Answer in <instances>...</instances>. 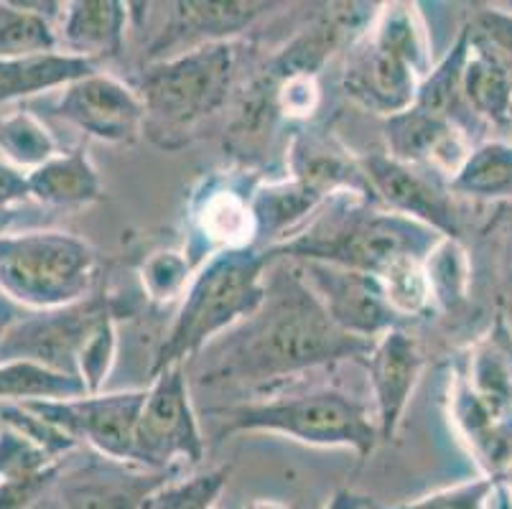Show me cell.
Masks as SVG:
<instances>
[{"instance_id": "cell-24", "label": "cell", "mask_w": 512, "mask_h": 509, "mask_svg": "<svg viewBox=\"0 0 512 509\" xmlns=\"http://www.w3.org/2000/svg\"><path fill=\"white\" fill-rule=\"evenodd\" d=\"M472 392L495 413H512V326L505 314L469 349L459 370Z\"/></svg>"}, {"instance_id": "cell-33", "label": "cell", "mask_w": 512, "mask_h": 509, "mask_svg": "<svg viewBox=\"0 0 512 509\" xmlns=\"http://www.w3.org/2000/svg\"><path fill=\"white\" fill-rule=\"evenodd\" d=\"M434 298V308L439 311H454L467 301L469 283H472V268H469L467 250L454 237H441L439 245L423 263Z\"/></svg>"}, {"instance_id": "cell-9", "label": "cell", "mask_w": 512, "mask_h": 509, "mask_svg": "<svg viewBox=\"0 0 512 509\" xmlns=\"http://www.w3.org/2000/svg\"><path fill=\"white\" fill-rule=\"evenodd\" d=\"M258 176L245 171L212 174L189 196V240L184 252L192 263L202 265L222 250L258 247L253 196Z\"/></svg>"}, {"instance_id": "cell-8", "label": "cell", "mask_w": 512, "mask_h": 509, "mask_svg": "<svg viewBox=\"0 0 512 509\" xmlns=\"http://www.w3.org/2000/svg\"><path fill=\"white\" fill-rule=\"evenodd\" d=\"M110 296L95 291L74 306L26 311L0 342V364L34 362L79 380V357L97 326L115 314Z\"/></svg>"}, {"instance_id": "cell-21", "label": "cell", "mask_w": 512, "mask_h": 509, "mask_svg": "<svg viewBox=\"0 0 512 509\" xmlns=\"http://www.w3.org/2000/svg\"><path fill=\"white\" fill-rule=\"evenodd\" d=\"M130 3L120 0H74L59 21V49L102 64L120 54L128 31Z\"/></svg>"}, {"instance_id": "cell-26", "label": "cell", "mask_w": 512, "mask_h": 509, "mask_svg": "<svg viewBox=\"0 0 512 509\" xmlns=\"http://www.w3.org/2000/svg\"><path fill=\"white\" fill-rule=\"evenodd\" d=\"M67 3L0 0V62L59 49V21Z\"/></svg>"}, {"instance_id": "cell-29", "label": "cell", "mask_w": 512, "mask_h": 509, "mask_svg": "<svg viewBox=\"0 0 512 509\" xmlns=\"http://www.w3.org/2000/svg\"><path fill=\"white\" fill-rule=\"evenodd\" d=\"M472 31V28H469ZM464 100L479 123L492 128H512V79L492 51L474 39L464 64Z\"/></svg>"}, {"instance_id": "cell-38", "label": "cell", "mask_w": 512, "mask_h": 509, "mask_svg": "<svg viewBox=\"0 0 512 509\" xmlns=\"http://www.w3.org/2000/svg\"><path fill=\"white\" fill-rule=\"evenodd\" d=\"M54 464H62V461L46 454L39 443L26 438L21 431L0 423V479L34 476Z\"/></svg>"}, {"instance_id": "cell-41", "label": "cell", "mask_w": 512, "mask_h": 509, "mask_svg": "<svg viewBox=\"0 0 512 509\" xmlns=\"http://www.w3.org/2000/svg\"><path fill=\"white\" fill-rule=\"evenodd\" d=\"M64 461L51 469L21 479H0V509H31L57 487L64 474Z\"/></svg>"}, {"instance_id": "cell-31", "label": "cell", "mask_w": 512, "mask_h": 509, "mask_svg": "<svg viewBox=\"0 0 512 509\" xmlns=\"http://www.w3.org/2000/svg\"><path fill=\"white\" fill-rule=\"evenodd\" d=\"M90 395L85 382L34 362L0 364V403L23 405L36 400H72Z\"/></svg>"}, {"instance_id": "cell-23", "label": "cell", "mask_w": 512, "mask_h": 509, "mask_svg": "<svg viewBox=\"0 0 512 509\" xmlns=\"http://www.w3.org/2000/svg\"><path fill=\"white\" fill-rule=\"evenodd\" d=\"M95 72H100V64L67 51L6 59L0 62V105L44 95V92H62L69 84Z\"/></svg>"}, {"instance_id": "cell-46", "label": "cell", "mask_w": 512, "mask_h": 509, "mask_svg": "<svg viewBox=\"0 0 512 509\" xmlns=\"http://www.w3.org/2000/svg\"><path fill=\"white\" fill-rule=\"evenodd\" d=\"M492 479H495L497 494H502V497H505L507 502H510V507H512V461L505 466V469L497 471Z\"/></svg>"}, {"instance_id": "cell-12", "label": "cell", "mask_w": 512, "mask_h": 509, "mask_svg": "<svg viewBox=\"0 0 512 509\" xmlns=\"http://www.w3.org/2000/svg\"><path fill=\"white\" fill-rule=\"evenodd\" d=\"M54 115L113 146H133L146 135V107L138 90L105 72L90 74L59 92Z\"/></svg>"}, {"instance_id": "cell-14", "label": "cell", "mask_w": 512, "mask_h": 509, "mask_svg": "<svg viewBox=\"0 0 512 509\" xmlns=\"http://www.w3.org/2000/svg\"><path fill=\"white\" fill-rule=\"evenodd\" d=\"M276 6L278 3H268V0H181V3H174L164 31L151 44L148 64L199 49V46L235 41Z\"/></svg>"}, {"instance_id": "cell-6", "label": "cell", "mask_w": 512, "mask_h": 509, "mask_svg": "<svg viewBox=\"0 0 512 509\" xmlns=\"http://www.w3.org/2000/svg\"><path fill=\"white\" fill-rule=\"evenodd\" d=\"M100 255L57 230L0 235V291L26 311L74 306L97 291Z\"/></svg>"}, {"instance_id": "cell-30", "label": "cell", "mask_w": 512, "mask_h": 509, "mask_svg": "<svg viewBox=\"0 0 512 509\" xmlns=\"http://www.w3.org/2000/svg\"><path fill=\"white\" fill-rule=\"evenodd\" d=\"M449 191L482 202L512 199V143L487 140L474 146L464 166L449 181Z\"/></svg>"}, {"instance_id": "cell-3", "label": "cell", "mask_w": 512, "mask_h": 509, "mask_svg": "<svg viewBox=\"0 0 512 509\" xmlns=\"http://www.w3.org/2000/svg\"><path fill=\"white\" fill-rule=\"evenodd\" d=\"M268 268L271 263L258 247L222 250L204 260L153 354L151 377L176 364H189L217 336L248 319L263 303Z\"/></svg>"}, {"instance_id": "cell-32", "label": "cell", "mask_w": 512, "mask_h": 509, "mask_svg": "<svg viewBox=\"0 0 512 509\" xmlns=\"http://www.w3.org/2000/svg\"><path fill=\"white\" fill-rule=\"evenodd\" d=\"M59 146L44 123L29 110H16L0 118V158L18 171H34L57 156Z\"/></svg>"}, {"instance_id": "cell-47", "label": "cell", "mask_w": 512, "mask_h": 509, "mask_svg": "<svg viewBox=\"0 0 512 509\" xmlns=\"http://www.w3.org/2000/svg\"><path fill=\"white\" fill-rule=\"evenodd\" d=\"M248 509H288V507H283V504H278V502H255V504H250Z\"/></svg>"}, {"instance_id": "cell-5", "label": "cell", "mask_w": 512, "mask_h": 509, "mask_svg": "<svg viewBox=\"0 0 512 509\" xmlns=\"http://www.w3.org/2000/svg\"><path fill=\"white\" fill-rule=\"evenodd\" d=\"M237 69V41L199 46L148 64L138 82V95L146 107V133L153 143L171 148V138H181L184 146V133H194L227 105Z\"/></svg>"}, {"instance_id": "cell-34", "label": "cell", "mask_w": 512, "mask_h": 509, "mask_svg": "<svg viewBox=\"0 0 512 509\" xmlns=\"http://www.w3.org/2000/svg\"><path fill=\"white\" fill-rule=\"evenodd\" d=\"M194 273L197 265L184 250H156L138 268L143 296L156 306L181 301Z\"/></svg>"}, {"instance_id": "cell-43", "label": "cell", "mask_w": 512, "mask_h": 509, "mask_svg": "<svg viewBox=\"0 0 512 509\" xmlns=\"http://www.w3.org/2000/svg\"><path fill=\"white\" fill-rule=\"evenodd\" d=\"M500 280H502V293H505V301L510 306L512 314V222L510 230H507L505 247H502V268H500Z\"/></svg>"}, {"instance_id": "cell-40", "label": "cell", "mask_w": 512, "mask_h": 509, "mask_svg": "<svg viewBox=\"0 0 512 509\" xmlns=\"http://www.w3.org/2000/svg\"><path fill=\"white\" fill-rule=\"evenodd\" d=\"M474 39L482 41L492 51L512 79V11H502L497 6H482L469 21Z\"/></svg>"}, {"instance_id": "cell-22", "label": "cell", "mask_w": 512, "mask_h": 509, "mask_svg": "<svg viewBox=\"0 0 512 509\" xmlns=\"http://www.w3.org/2000/svg\"><path fill=\"white\" fill-rule=\"evenodd\" d=\"M329 199L316 194L301 181L286 179L268 181L255 189L253 214L258 227V250L276 247L304 227Z\"/></svg>"}, {"instance_id": "cell-36", "label": "cell", "mask_w": 512, "mask_h": 509, "mask_svg": "<svg viewBox=\"0 0 512 509\" xmlns=\"http://www.w3.org/2000/svg\"><path fill=\"white\" fill-rule=\"evenodd\" d=\"M377 280H380L385 298H388L390 308H393L400 321L426 316L434 308L426 268H423L421 260H406V263L393 265L388 273H383Z\"/></svg>"}, {"instance_id": "cell-16", "label": "cell", "mask_w": 512, "mask_h": 509, "mask_svg": "<svg viewBox=\"0 0 512 509\" xmlns=\"http://www.w3.org/2000/svg\"><path fill=\"white\" fill-rule=\"evenodd\" d=\"M365 367L372 385V413L380 443L393 441L423 372V352L416 339L398 326L372 342Z\"/></svg>"}, {"instance_id": "cell-25", "label": "cell", "mask_w": 512, "mask_h": 509, "mask_svg": "<svg viewBox=\"0 0 512 509\" xmlns=\"http://www.w3.org/2000/svg\"><path fill=\"white\" fill-rule=\"evenodd\" d=\"M29 179V194L44 207H87L105 199L100 174L85 148L59 151L44 166L34 168Z\"/></svg>"}, {"instance_id": "cell-39", "label": "cell", "mask_w": 512, "mask_h": 509, "mask_svg": "<svg viewBox=\"0 0 512 509\" xmlns=\"http://www.w3.org/2000/svg\"><path fill=\"white\" fill-rule=\"evenodd\" d=\"M495 497V479L492 476H477V479L439 489V492L426 494V497L413 499V502L395 504V507H377L375 504V509H492V499Z\"/></svg>"}, {"instance_id": "cell-15", "label": "cell", "mask_w": 512, "mask_h": 509, "mask_svg": "<svg viewBox=\"0 0 512 509\" xmlns=\"http://www.w3.org/2000/svg\"><path fill=\"white\" fill-rule=\"evenodd\" d=\"M383 130L390 158L441 176L446 184L454 179L474 148L472 138L459 125L418 107H408L393 118H385Z\"/></svg>"}, {"instance_id": "cell-45", "label": "cell", "mask_w": 512, "mask_h": 509, "mask_svg": "<svg viewBox=\"0 0 512 509\" xmlns=\"http://www.w3.org/2000/svg\"><path fill=\"white\" fill-rule=\"evenodd\" d=\"M367 507H372V502L367 497H362V494L339 492L334 494V499L329 502L327 509H367Z\"/></svg>"}, {"instance_id": "cell-13", "label": "cell", "mask_w": 512, "mask_h": 509, "mask_svg": "<svg viewBox=\"0 0 512 509\" xmlns=\"http://www.w3.org/2000/svg\"><path fill=\"white\" fill-rule=\"evenodd\" d=\"M329 319L349 336L375 342L385 331L398 329L400 319L390 308L375 275L327 263H293Z\"/></svg>"}, {"instance_id": "cell-35", "label": "cell", "mask_w": 512, "mask_h": 509, "mask_svg": "<svg viewBox=\"0 0 512 509\" xmlns=\"http://www.w3.org/2000/svg\"><path fill=\"white\" fill-rule=\"evenodd\" d=\"M230 479V466L209 469L204 474L174 479L151 494L143 509H214Z\"/></svg>"}, {"instance_id": "cell-1", "label": "cell", "mask_w": 512, "mask_h": 509, "mask_svg": "<svg viewBox=\"0 0 512 509\" xmlns=\"http://www.w3.org/2000/svg\"><path fill=\"white\" fill-rule=\"evenodd\" d=\"M370 349L329 319L296 265L278 260L265 275L263 303L192 359V375L199 385L263 387L344 359L365 362Z\"/></svg>"}, {"instance_id": "cell-37", "label": "cell", "mask_w": 512, "mask_h": 509, "mask_svg": "<svg viewBox=\"0 0 512 509\" xmlns=\"http://www.w3.org/2000/svg\"><path fill=\"white\" fill-rule=\"evenodd\" d=\"M118 316L120 311H115L97 326L79 357V380L85 382L90 395L102 392L107 375L113 370L115 354H118Z\"/></svg>"}, {"instance_id": "cell-7", "label": "cell", "mask_w": 512, "mask_h": 509, "mask_svg": "<svg viewBox=\"0 0 512 509\" xmlns=\"http://www.w3.org/2000/svg\"><path fill=\"white\" fill-rule=\"evenodd\" d=\"M204 459V433L192 405L186 364L153 377L133 433L128 466L171 471L197 466Z\"/></svg>"}, {"instance_id": "cell-4", "label": "cell", "mask_w": 512, "mask_h": 509, "mask_svg": "<svg viewBox=\"0 0 512 509\" xmlns=\"http://www.w3.org/2000/svg\"><path fill=\"white\" fill-rule=\"evenodd\" d=\"M222 420L220 438L235 433H273L291 441L321 448H352L365 461L380 443L375 413L365 400L337 387H314L296 395L248 400V403L212 408Z\"/></svg>"}, {"instance_id": "cell-11", "label": "cell", "mask_w": 512, "mask_h": 509, "mask_svg": "<svg viewBox=\"0 0 512 509\" xmlns=\"http://www.w3.org/2000/svg\"><path fill=\"white\" fill-rule=\"evenodd\" d=\"M360 166L370 186V196L380 207L400 217L416 219L439 235L459 240L462 219L454 204V194L441 176L395 161L388 153L362 156Z\"/></svg>"}, {"instance_id": "cell-20", "label": "cell", "mask_w": 512, "mask_h": 509, "mask_svg": "<svg viewBox=\"0 0 512 509\" xmlns=\"http://www.w3.org/2000/svg\"><path fill=\"white\" fill-rule=\"evenodd\" d=\"M288 176L314 189L324 199L347 194V191L370 196L360 158L349 156L337 140L327 138V135H314L311 130H301L291 140Z\"/></svg>"}, {"instance_id": "cell-10", "label": "cell", "mask_w": 512, "mask_h": 509, "mask_svg": "<svg viewBox=\"0 0 512 509\" xmlns=\"http://www.w3.org/2000/svg\"><path fill=\"white\" fill-rule=\"evenodd\" d=\"M143 403L146 390H120L72 400H36L23 403V408L67 433L79 446H90L102 459L128 464Z\"/></svg>"}, {"instance_id": "cell-27", "label": "cell", "mask_w": 512, "mask_h": 509, "mask_svg": "<svg viewBox=\"0 0 512 509\" xmlns=\"http://www.w3.org/2000/svg\"><path fill=\"white\" fill-rule=\"evenodd\" d=\"M365 36L372 46L411 67L421 79L434 69L431 36L416 3L393 0L377 6Z\"/></svg>"}, {"instance_id": "cell-18", "label": "cell", "mask_w": 512, "mask_h": 509, "mask_svg": "<svg viewBox=\"0 0 512 509\" xmlns=\"http://www.w3.org/2000/svg\"><path fill=\"white\" fill-rule=\"evenodd\" d=\"M418 84L421 77L411 67L372 46L365 34L349 44L342 87L347 97H352L365 110L375 112L383 120L393 118L413 107Z\"/></svg>"}, {"instance_id": "cell-28", "label": "cell", "mask_w": 512, "mask_h": 509, "mask_svg": "<svg viewBox=\"0 0 512 509\" xmlns=\"http://www.w3.org/2000/svg\"><path fill=\"white\" fill-rule=\"evenodd\" d=\"M469 46H472V31H469V23L459 31L456 41L451 44V49L441 56L439 62L434 64V69L421 79L418 84V95L413 107L423 112H431L436 118H444L456 123L464 133L472 138V125H477L479 120L474 118L472 110L467 107L464 100V64H467Z\"/></svg>"}, {"instance_id": "cell-2", "label": "cell", "mask_w": 512, "mask_h": 509, "mask_svg": "<svg viewBox=\"0 0 512 509\" xmlns=\"http://www.w3.org/2000/svg\"><path fill=\"white\" fill-rule=\"evenodd\" d=\"M436 230L400 217L365 194L332 196L296 235L263 250L268 263H327L380 278L393 265L421 260L441 242Z\"/></svg>"}, {"instance_id": "cell-17", "label": "cell", "mask_w": 512, "mask_h": 509, "mask_svg": "<svg viewBox=\"0 0 512 509\" xmlns=\"http://www.w3.org/2000/svg\"><path fill=\"white\" fill-rule=\"evenodd\" d=\"M179 476L181 469L146 471L95 454L82 469L64 471L57 487L62 509H143L156 489Z\"/></svg>"}, {"instance_id": "cell-42", "label": "cell", "mask_w": 512, "mask_h": 509, "mask_svg": "<svg viewBox=\"0 0 512 509\" xmlns=\"http://www.w3.org/2000/svg\"><path fill=\"white\" fill-rule=\"evenodd\" d=\"M26 202H31L29 179L23 171L0 158V212H18V207Z\"/></svg>"}, {"instance_id": "cell-44", "label": "cell", "mask_w": 512, "mask_h": 509, "mask_svg": "<svg viewBox=\"0 0 512 509\" xmlns=\"http://www.w3.org/2000/svg\"><path fill=\"white\" fill-rule=\"evenodd\" d=\"M26 314V308H21L18 303H13L6 293L0 291V342H3V336L8 334L13 324H16L21 316Z\"/></svg>"}, {"instance_id": "cell-19", "label": "cell", "mask_w": 512, "mask_h": 509, "mask_svg": "<svg viewBox=\"0 0 512 509\" xmlns=\"http://www.w3.org/2000/svg\"><path fill=\"white\" fill-rule=\"evenodd\" d=\"M449 418L482 476H495L512 461V413H495L472 392L464 375L454 372L449 385Z\"/></svg>"}, {"instance_id": "cell-48", "label": "cell", "mask_w": 512, "mask_h": 509, "mask_svg": "<svg viewBox=\"0 0 512 509\" xmlns=\"http://www.w3.org/2000/svg\"><path fill=\"white\" fill-rule=\"evenodd\" d=\"M367 509H375V504H372V507H367Z\"/></svg>"}]
</instances>
